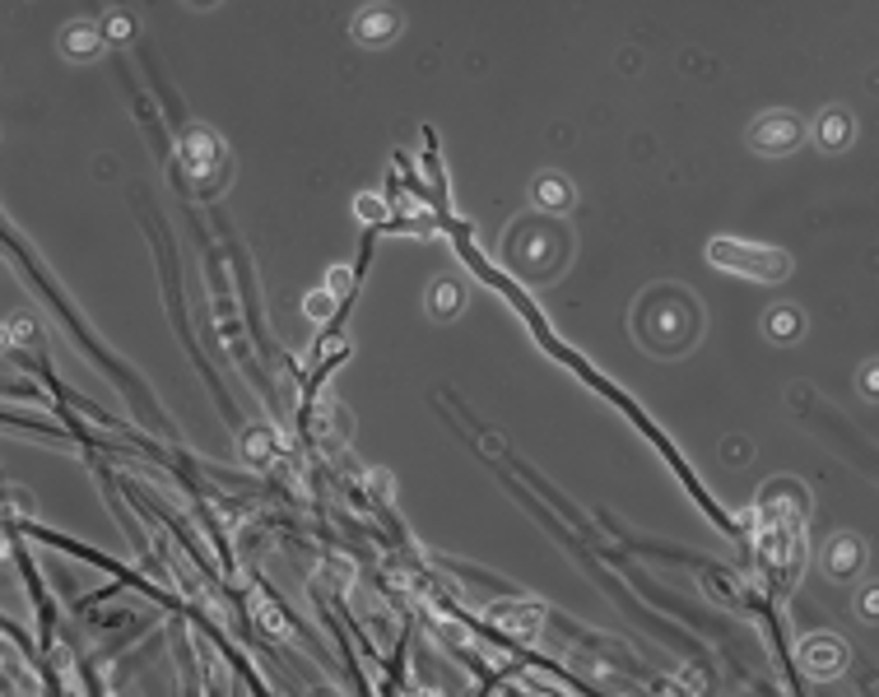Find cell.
Returning <instances> with one entry per match:
<instances>
[{
	"mask_svg": "<svg viewBox=\"0 0 879 697\" xmlns=\"http://www.w3.org/2000/svg\"><path fill=\"white\" fill-rule=\"evenodd\" d=\"M530 200H536L540 215H567V209L577 205V191L563 172H540V178L530 182Z\"/></svg>",
	"mask_w": 879,
	"mask_h": 697,
	"instance_id": "cell-7",
	"label": "cell"
},
{
	"mask_svg": "<svg viewBox=\"0 0 879 697\" xmlns=\"http://www.w3.org/2000/svg\"><path fill=\"white\" fill-rule=\"evenodd\" d=\"M875 377H879V372H875V363H866V372H860V391H866V395L879 391V387H875Z\"/></svg>",
	"mask_w": 879,
	"mask_h": 697,
	"instance_id": "cell-17",
	"label": "cell"
},
{
	"mask_svg": "<svg viewBox=\"0 0 879 697\" xmlns=\"http://www.w3.org/2000/svg\"><path fill=\"white\" fill-rule=\"evenodd\" d=\"M875 604H879V596L866 590V600H860V619H875Z\"/></svg>",
	"mask_w": 879,
	"mask_h": 697,
	"instance_id": "cell-18",
	"label": "cell"
},
{
	"mask_svg": "<svg viewBox=\"0 0 879 697\" xmlns=\"http://www.w3.org/2000/svg\"><path fill=\"white\" fill-rule=\"evenodd\" d=\"M633 326L651 354H684L698 335V307L684 289H651L637 303Z\"/></svg>",
	"mask_w": 879,
	"mask_h": 697,
	"instance_id": "cell-1",
	"label": "cell"
},
{
	"mask_svg": "<svg viewBox=\"0 0 879 697\" xmlns=\"http://www.w3.org/2000/svg\"><path fill=\"white\" fill-rule=\"evenodd\" d=\"M405 28V20L395 14L391 5H364L350 20V33H354V42L358 47H382V42H391L395 33Z\"/></svg>",
	"mask_w": 879,
	"mask_h": 697,
	"instance_id": "cell-6",
	"label": "cell"
},
{
	"mask_svg": "<svg viewBox=\"0 0 879 697\" xmlns=\"http://www.w3.org/2000/svg\"><path fill=\"white\" fill-rule=\"evenodd\" d=\"M815 139H819L823 149H847L852 139H856V121H852V112H847V108H829V112L819 117Z\"/></svg>",
	"mask_w": 879,
	"mask_h": 697,
	"instance_id": "cell-12",
	"label": "cell"
},
{
	"mask_svg": "<svg viewBox=\"0 0 879 697\" xmlns=\"http://www.w3.org/2000/svg\"><path fill=\"white\" fill-rule=\"evenodd\" d=\"M303 311H307L313 321H331V311H335V293H331V289H313V293L303 298Z\"/></svg>",
	"mask_w": 879,
	"mask_h": 697,
	"instance_id": "cell-14",
	"label": "cell"
},
{
	"mask_svg": "<svg viewBox=\"0 0 879 697\" xmlns=\"http://www.w3.org/2000/svg\"><path fill=\"white\" fill-rule=\"evenodd\" d=\"M424 307H428V317H434V321H456L461 307H465V284H461V279H452V274L434 279L428 293H424Z\"/></svg>",
	"mask_w": 879,
	"mask_h": 697,
	"instance_id": "cell-8",
	"label": "cell"
},
{
	"mask_svg": "<svg viewBox=\"0 0 879 697\" xmlns=\"http://www.w3.org/2000/svg\"><path fill=\"white\" fill-rule=\"evenodd\" d=\"M540 619H545L540 604H498V609H493V623L503 627V633L522 637V641H530V637L540 633Z\"/></svg>",
	"mask_w": 879,
	"mask_h": 697,
	"instance_id": "cell-11",
	"label": "cell"
},
{
	"mask_svg": "<svg viewBox=\"0 0 879 697\" xmlns=\"http://www.w3.org/2000/svg\"><path fill=\"white\" fill-rule=\"evenodd\" d=\"M801 139H805V121L791 112V108H768V112H758L754 126H749V149L764 154V159H782V154L801 149Z\"/></svg>",
	"mask_w": 879,
	"mask_h": 697,
	"instance_id": "cell-4",
	"label": "cell"
},
{
	"mask_svg": "<svg viewBox=\"0 0 879 697\" xmlns=\"http://www.w3.org/2000/svg\"><path fill=\"white\" fill-rule=\"evenodd\" d=\"M57 42H61V57L65 61H94L98 51H102V28L94 20H75V24L61 28Z\"/></svg>",
	"mask_w": 879,
	"mask_h": 697,
	"instance_id": "cell-9",
	"label": "cell"
},
{
	"mask_svg": "<svg viewBox=\"0 0 879 697\" xmlns=\"http://www.w3.org/2000/svg\"><path fill=\"white\" fill-rule=\"evenodd\" d=\"M801 330H805V317H801V307L782 303V307H768V311H764V335H768V340L786 344V340H796Z\"/></svg>",
	"mask_w": 879,
	"mask_h": 697,
	"instance_id": "cell-13",
	"label": "cell"
},
{
	"mask_svg": "<svg viewBox=\"0 0 879 697\" xmlns=\"http://www.w3.org/2000/svg\"><path fill=\"white\" fill-rule=\"evenodd\" d=\"M796 660H801L805 674H815V678H838L842 670H847V641L833 637V633H809V637H801Z\"/></svg>",
	"mask_w": 879,
	"mask_h": 697,
	"instance_id": "cell-5",
	"label": "cell"
},
{
	"mask_svg": "<svg viewBox=\"0 0 879 697\" xmlns=\"http://www.w3.org/2000/svg\"><path fill=\"white\" fill-rule=\"evenodd\" d=\"M243 456H247V461H266V456H270V432H266V428L247 432V438H243Z\"/></svg>",
	"mask_w": 879,
	"mask_h": 697,
	"instance_id": "cell-15",
	"label": "cell"
},
{
	"mask_svg": "<svg viewBox=\"0 0 879 697\" xmlns=\"http://www.w3.org/2000/svg\"><path fill=\"white\" fill-rule=\"evenodd\" d=\"M354 209H358V219H382V205H377L373 196H358V205H354Z\"/></svg>",
	"mask_w": 879,
	"mask_h": 697,
	"instance_id": "cell-16",
	"label": "cell"
},
{
	"mask_svg": "<svg viewBox=\"0 0 879 697\" xmlns=\"http://www.w3.org/2000/svg\"><path fill=\"white\" fill-rule=\"evenodd\" d=\"M860 558H866V549H860L856 535H833L829 549H823V572H829L833 582H847L852 572L860 567Z\"/></svg>",
	"mask_w": 879,
	"mask_h": 697,
	"instance_id": "cell-10",
	"label": "cell"
},
{
	"mask_svg": "<svg viewBox=\"0 0 879 697\" xmlns=\"http://www.w3.org/2000/svg\"><path fill=\"white\" fill-rule=\"evenodd\" d=\"M708 260L727 274H745L758 284H782L791 279V256L778 247H764V242H745V237H712L708 242Z\"/></svg>",
	"mask_w": 879,
	"mask_h": 697,
	"instance_id": "cell-2",
	"label": "cell"
},
{
	"mask_svg": "<svg viewBox=\"0 0 879 697\" xmlns=\"http://www.w3.org/2000/svg\"><path fill=\"white\" fill-rule=\"evenodd\" d=\"M563 256H567V242L554 223H516L508 233V260L530 279H554Z\"/></svg>",
	"mask_w": 879,
	"mask_h": 697,
	"instance_id": "cell-3",
	"label": "cell"
}]
</instances>
